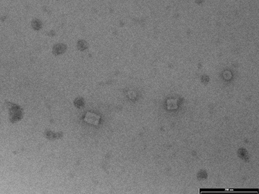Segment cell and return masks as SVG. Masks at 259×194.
<instances>
[{
	"mask_svg": "<svg viewBox=\"0 0 259 194\" xmlns=\"http://www.w3.org/2000/svg\"><path fill=\"white\" fill-rule=\"evenodd\" d=\"M85 120L88 123L94 125H98L99 120V116L93 113H87V114L85 115Z\"/></svg>",
	"mask_w": 259,
	"mask_h": 194,
	"instance_id": "6da1fadb",
	"label": "cell"
},
{
	"mask_svg": "<svg viewBox=\"0 0 259 194\" xmlns=\"http://www.w3.org/2000/svg\"><path fill=\"white\" fill-rule=\"evenodd\" d=\"M32 25H33L34 28L38 30V29H39L41 28V22L39 21V20L35 19L32 22Z\"/></svg>",
	"mask_w": 259,
	"mask_h": 194,
	"instance_id": "3957f363",
	"label": "cell"
},
{
	"mask_svg": "<svg viewBox=\"0 0 259 194\" xmlns=\"http://www.w3.org/2000/svg\"><path fill=\"white\" fill-rule=\"evenodd\" d=\"M66 49L65 45L62 44H57L53 47V52L55 54H61Z\"/></svg>",
	"mask_w": 259,
	"mask_h": 194,
	"instance_id": "7a4b0ae2",
	"label": "cell"
}]
</instances>
